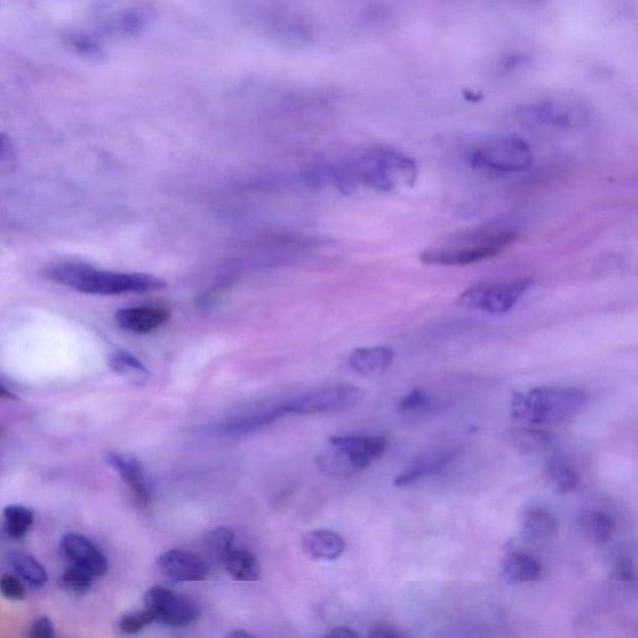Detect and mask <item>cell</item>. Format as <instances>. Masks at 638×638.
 <instances>
[{
    "label": "cell",
    "instance_id": "cell-1",
    "mask_svg": "<svg viewBox=\"0 0 638 638\" xmlns=\"http://www.w3.org/2000/svg\"><path fill=\"white\" fill-rule=\"evenodd\" d=\"M44 277L75 292L116 296L164 290L166 282L144 273L101 270L80 261H59L45 267Z\"/></svg>",
    "mask_w": 638,
    "mask_h": 638
},
{
    "label": "cell",
    "instance_id": "cell-2",
    "mask_svg": "<svg viewBox=\"0 0 638 638\" xmlns=\"http://www.w3.org/2000/svg\"><path fill=\"white\" fill-rule=\"evenodd\" d=\"M342 189L357 184L379 191L409 189L418 177V167L412 158L389 148H374L342 169L329 171Z\"/></svg>",
    "mask_w": 638,
    "mask_h": 638
},
{
    "label": "cell",
    "instance_id": "cell-3",
    "mask_svg": "<svg viewBox=\"0 0 638 638\" xmlns=\"http://www.w3.org/2000/svg\"><path fill=\"white\" fill-rule=\"evenodd\" d=\"M519 231L506 222H491L460 232L422 253L420 261L430 266H468L500 255L518 239Z\"/></svg>",
    "mask_w": 638,
    "mask_h": 638
},
{
    "label": "cell",
    "instance_id": "cell-4",
    "mask_svg": "<svg viewBox=\"0 0 638 638\" xmlns=\"http://www.w3.org/2000/svg\"><path fill=\"white\" fill-rule=\"evenodd\" d=\"M586 403V393L579 388L539 387L528 393H515L511 414L529 424H561L577 417Z\"/></svg>",
    "mask_w": 638,
    "mask_h": 638
},
{
    "label": "cell",
    "instance_id": "cell-5",
    "mask_svg": "<svg viewBox=\"0 0 638 638\" xmlns=\"http://www.w3.org/2000/svg\"><path fill=\"white\" fill-rule=\"evenodd\" d=\"M326 452L317 458L321 472L331 477L361 472L377 462L388 448L387 438L381 435H336L329 438Z\"/></svg>",
    "mask_w": 638,
    "mask_h": 638
},
{
    "label": "cell",
    "instance_id": "cell-6",
    "mask_svg": "<svg viewBox=\"0 0 638 638\" xmlns=\"http://www.w3.org/2000/svg\"><path fill=\"white\" fill-rule=\"evenodd\" d=\"M534 155L530 145L519 136H498L474 146L469 153L473 169L496 174H519L533 165Z\"/></svg>",
    "mask_w": 638,
    "mask_h": 638
},
{
    "label": "cell",
    "instance_id": "cell-7",
    "mask_svg": "<svg viewBox=\"0 0 638 638\" xmlns=\"http://www.w3.org/2000/svg\"><path fill=\"white\" fill-rule=\"evenodd\" d=\"M519 118L531 125L556 129L584 128L591 119V109L577 96L559 94L545 96L521 106Z\"/></svg>",
    "mask_w": 638,
    "mask_h": 638
},
{
    "label": "cell",
    "instance_id": "cell-8",
    "mask_svg": "<svg viewBox=\"0 0 638 638\" xmlns=\"http://www.w3.org/2000/svg\"><path fill=\"white\" fill-rule=\"evenodd\" d=\"M535 285L533 278L506 282L479 283L459 296L457 305L463 310L504 315L513 310L526 292Z\"/></svg>",
    "mask_w": 638,
    "mask_h": 638
},
{
    "label": "cell",
    "instance_id": "cell-9",
    "mask_svg": "<svg viewBox=\"0 0 638 638\" xmlns=\"http://www.w3.org/2000/svg\"><path fill=\"white\" fill-rule=\"evenodd\" d=\"M362 397V389L352 384H336L287 400L281 404V410L283 415L338 413L353 408Z\"/></svg>",
    "mask_w": 638,
    "mask_h": 638
},
{
    "label": "cell",
    "instance_id": "cell-10",
    "mask_svg": "<svg viewBox=\"0 0 638 638\" xmlns=\"http://www.w3.org/2000/svg\"><path fill=\"white\" fill-rule=\"evenodd\" d=\"M145 609L153 612L156 622L169 627H186L199 617L200 611L194 601L186 596L155 586L144 596Z\"/></svg>",
    "mask_w": 638,
    "mask_h": 638
},
{
    "label": "cell",
    "instance_id": "cell-11",
    "mask_svg": "<svg viewBox=\"0 0 638 638\" xmlns=\"http://www.w3.org/2000/svg\"><path fill=\"white\" fill-rule=\"evenodd\" d=\"M65 558L70 566L83 570L94 580L100 579L108 572V559L93 541L85 536L75 533L64 535L60 541Z\"/></svg>",
    "mask_w": 638,
    "mask_h": 638
},
{
    "label": "cell",
    "instance_id": "cell-12",
    "mask_svg": "<svg viewBox=\"0 0 638 638\" xmlns=\"http://www.w3.org/2000/svg\"><path fill=\"white\" fill-rule=\"evenodd\" d=\"M162 576L172 582L202 581L209 574V566L200 556L189 551L169 550L156 559Z\"/></svg>",
    "mask_w": 638,
    "mask_h": 638
},
{
    "label": "cell",
    "instance_id": "cell-13",
    "mask_svg": "<svg viewBox=\"0 0 638 638\" xmlns=\"http://www.w3.org/2000/svg\"><path fill=\"white\" fill-rule=\"evenodd\" d=\"M106 463L119 474L140 505L150 503V486L138 458L131 454L111 452L106 454Z\"/></svg>",
    "mask_w": 638,
    "mask_h": 638
},
{
    "label": "cell",
    "instance_id": "cell-14",
    "mask_svg": "<svg viewBox=\"0 0 638 638\" xmlns=\"http://www.w3.org/2000/svg\"><path fill=\"white\" fill-rule=\"evenodd\" d=\"M171 313L162 307H130L115 313L120 328L135 334H148L169 321Z\"/></svg>",
    "mask_w": 638,
    "mask_h": 638
},
{
    "label": "cell",
    "instance_id": "cell-15",
    "mask_svg": "<svg viewBox=\"0 0 638 638\" xmlns=\"http://www.w3.org/2000/svg\"><path fill=\"white\" fill-rule=\"evenodd\" d=\"M394 356L388 347L357 348L349 356V366L363 376H381L392 367Z\"/></svg>",
    "mask_w": 638,
    "mask_h": 638
},
{
    "label": "cell",
    "instance_id": "cell-16",
    "mask_svg": "<svg viewBox=\"0 0 638 638\" xmlns=\"http://www.w3.org/2000/svg\"><path fill=\"white\" fill-rule=\"evenodd\" d=\"M302 548L313 560H336L346 549V543L334 531L316 530L303 536Z\"/></svg>",
    "mask_w": 638,
    "mask_h": 638
},
{
    "label": "cell",
    "instance_id": "cell-17",
    "mask_svg": "<svg viewBox=\"0 0 638 638\" xmlns=\"http://www.w3.org/2000/svg\"><path fill=\"white\" fill-rule=\"evenodd\" d=\"M454 458L455 453L453 452L418 458L403 473L398 475L396 480H394V485L404 488V486L413 485L420 480L433 477V475H437L447 468Z\"/></svg>",
    "mask_w": 638,
    "mask_h": 638
},
{
    "label": "cell",
    "instance_id": "cell-18",
    "mask_svg": "<svg viewBox=\"0 0 638 638\" xmlns=\"http://www.w3.org/2000/svg\"><path fill=\"white\" fill-rule=\"evenodd\" d=\"M523 530L526 538L535 543L545 544L555 539L558 523L550 511L543 508H530L525 511Z\"/></svg>",
    "mask_w": 638,
    "mask_h": 638
},
{
    "label": "cell",
    "instance_id": "cell-19",
    "mask_svg": "<svg viewBox=\"0 0 638 638\" xmlns=\"http://www.w3.org/2000/svg\"><path fill=\"white\" fill-rule=\"evenodd\" d=\"M283 417L281 405L276 408L260 410V412L241 415L220 425V432L230 435H245L257 432L262 428L275 423Z\"/></svg>",
    "mask_w": 638,
    "mask_h": 638
},
{
    "label": "cell",
    "instance_id": "cell-20",
    "mask_svg": "<svg viewBox=\"0 0 638 638\" xmlns=\"http://www.w3.org/2000/svg\"><path fill=\"white\" fill-rule=\"evenodd\" d=\"M504 574L514 582H535L540 580L543 569L534 556L515 553L505 559Z\"/></svg>",
    "mask_w": 638,
    "mask_h": 638
},
{
    "label": "cell",
    "instance_id": "cell-21",
    "mask_svg": "<svg viewBox=\"0 0 638 638\" xmlns=\"http://www.w3.org/2000/svg\"><path fill=\"white\" fill-rule=\"evenodd\" d=\"M222 566L234 579L239 581H257L261 577L260 562L255 555L246 550L232 549L222 562Z\"/></svg>",
    "mask_w": 638,
    "mask_h": 638
},
{
    "label": "cell",
    "instance_id": "cell-22",
    "mask_svg": "<svg viewBox=\"0 0 638 638\" xmlns=\"http://www.w3.org/2000/svg\"><path fill=\"white\" fill-rule=\"evenodd\" d=\"M545 475L548 483L559 493H572L579 489L581 483L580 475L574 465L562 458L550 460Z\"/></svg>",
    "mask_w": 638,
    "mask_h": 638
},
{
    "label": "cell",
    "instance_id": "cell-23",
    "mask_svg": "<svg viewBox=\"0 0 638 638\" xmlns=\"http://www.w3.org/2000/svg\"><path fill=\"white\" fill-rule=\"evenodd\" d=\"M235 534L232 529L227 526H219L214 530L209 531L202 540L204 545L206 558L209 559L212 564L222 565L227 555L232 550L234 545Z\"/></svg>",
    "mask_w": 638,
    "mask_h": 638
},
{
    "label": "cell",
    "instance_id": "cell-24",
    "mask_svg": "<svg viewBox=\"0 0 638 638\" xmlns=\"http://www.w3.org/2000/svg\"><path fill=\"white\" fill-rule=\"evenodd\" d=\"M10 565L20 579L33 587H43L47 584L48 574L42 562L35 559L33 555L25 553H13L9 556Z\"/></svg>",
    "mask_w": 638,
    "mask_h": 638
},
{
    "label": "cell",
    "instance_id": "cell-25",
    "mask_svg": "<svg viewBox=\"0 0 638 638\" xmlns=\"http://www.w3.org/2000/svg\"><path fill=\"white\" fill-rule=\"evenodd\" d=\"M109 367L118 376L128 379L133 383H144L149 377V371L138 358L126 351L111 353Z\"/></svg>",
    "mask_w": 638,
    "mask_h": 638
},
{
    "label": "cell",
    "instance_id": "cell-26",
    "mask_svg": "<svg viewBox=\"0 0 638 638\" xmlns=\"http://www.w3.org/2000/svg\"><path fill=\"white\" fill-rule=\"evenodd\" d=\"M581 526L587 538L597 545L609 543L616 530L615 521L601 511H591L582 516Z\"/></svg>",
    "mask_w": 638,
    "mask_h": 638
},
{
    "label": "cell",
    "instance_id": "cell-27",
    "mask_svg": "<svg viewBox=\"0 0 638 638\" xmlns=\"http://www.w3.org/2000/svg\"><path fill=\"white\" fill-rule=\"evenodd\" d=\"M511 443L524 454H540L553 448L554 438L541 430L520 428L511 434Z\"/></svg>",
    "mask_w": 638,
    "mask_h": 638
},
{
    "label": "cell",
    "instance_id": "cell-28",
    "mask_svg": "<svg viewBox=\"0 0 638 638\" xmlns=\"http://www.w3.org/2000/svg\"><path fill=\"white\" fill-rule=\"evenodd\" d=\"M4 530L10 539H23L34 523V513L27 506L8 505L3 511Z\"/></svg>",
    "mask_w": 638,
    "mask_h": 638
},
{
    "label": "cell",
    "instance_id": "cell-29",
    "mask_svg": "<svg viewBox=\"0 0 638 638\" xmlns=\"http://www.w3.org/2000/svg\"><path fill=\"white\" fill-rule=\"evenodd\" d=\"M65 43L72 52L86 60H99L103 58L104 48L100 40L94 34L85 32H72L65 37Z\"/></svg>",
    "mask_w": 638,
    "mask_h": 638
},
{
    "label": "cell",
    "instance_id": "cell-30",
    "mask_svg": "<svg viewBox=\"0 0 638 638\" xmlns=\"http://www.w3.org/2000/svg\"><path fill=\"white\" fill-rule=\"evenodd\" d=\"M94 579L77 567L69 566L62 576V586L75 595H85L91 590Z\"/></svg>",
    "mask_w": 638,
    "mask_h": 638
},
{
    "label": "cell",
    "instance_id": "cell-31",
    "mask_svg": "<svg viewBox=\"0 0 638 638\" xmlns=\"http://www.w3.org/2000/svg\"><path fill=\"white\" fill-rule=\"evenodd\" d=\"M156 622L153 612L149 610H140L129 612V614L121 617L119 621V629L126 635H135L138 632L143 631L145 627L150 626Z\"/></svg>",
    "mask_w": 638,
    "mask_h": 638
},
{
    "label": "cell",
    "instance_id": "cell-32",
    "mask_svg": "<svg viewBox=\"0 0 638 638\" xmlns=\"http://www.w3.org/2000/svg\"><path fill=\"white\" fill-rule=\"evenodd\" d=\"M0 594L12 601H22L27 596L23 582L18 576L10 574L0 577Z\"/></svg>",
    "mask_w": 638,
    "mask_h": 638
},
{
    "label": "cell",
    "instance_id": "cell-33",
    "mask_svg": "<svg viewBox=\"0 0 638 638\" xmlns=\"http://www.w3.org/2000/svg\"><path fill=\"white\" fill-rule=\"evenodd\" d=\"M430 400L432 399L422 389H415L400 400L399 409L403 412H413V410L428 407Z\"/></svg>",
    "mask_w": 638,
    "mask_h": 638
},
{
    "label": "cell",
    "instance_id": "cell-34",
    "mask_svg": "<svg viewBox=\"0 0 638 638\" xmlns=\"http://www.w3.org/2000/svg\"><path fill=\"white\" fill-rule=\"evenodd\" d=\"M28 638H57L53 621L48 616H39L30 625Z\"/></svg>",
    "mask_w": 638,
    "mask_h": 638
},
{
    "label": "cell",
    "instance_id": "cell-35",
    "mask_svg": "<svg viewBox=\"0 0 638 638\" xmlns=\"http://www.w3.org/2000/svg\"><path fill=\"white\" fill-rule=\"evenodd\" d=\"M616 572L617 576L620 577L621 580H635L636 577V569L634 561L630 558V556L624 555L620 556L619 560H617L616 564Z\"/></svg>",
    "mask_w": 638,
    "mask_h": 638
},
{
    "label": "cell",
    "instance_id": "cell-36",
    "mask_svg": "<svg viewBox=\"0 0 638 638\" xmlns=\"http://www.w3.org/2000/svg\"><path fill=\"white\" fill-rule=\"evenodd\" d=\"M15 154H17V149H15L12 138L0 131V162L12 161Z\"/></svg>",
    "mask_w": 638,
    "mask_h": 638
},
{
    "label": "cell",
    "instance_id": "cell-37",
    "mask_svg": "<svg viewBox=\"0 0 638 638\" xmlns=\"http://www.w3.org/2000/svg\"><path fill=\"white\" fill-rule=\"evenodd\" d=\"M324 638H359V636L356 631L349 629V627L339 626L329 631Z\"/></svg>",
    "mask_w": 638,
    "mask_h": 638
},
{
    "label": "cell",
    "instance_id": "cell-38",
    "mask_svg": "<svg viewBox=\"0 0 638 638\" xmlns=\"http://www.w3.org/2000/svg\"><path fill=\"white\" fill-rule=\"evenodd\" d=\"M368 638H398V636L391 630L378 629L372 631Z\"/></svg>",
    "mask_w": 638,
    "mask_h": 638
},
{
    "label": "cell",
    "instance_id": "cell-39",
    "mask_svg": "<svg viewBox=\"0 0 638 638\" xmlns=\"http://www.w3.org/2000/svg\"><path fill=\"white\" fill-rule=\"evenodd\" d=\"M0 399L15 400L17 397H15L13 392H10L9 389L5 388L3 384H0Z\"/></svg>",
    "mask_w": 638,
    "mask_h": 638
},
{
    "label": "cell",
    "instance_id": "cell-40",
    "mask_svg": "<svg viewBox=\"0 0 638 638\" xmlns=\"http://www.w3.org/2000/svg\"><path fill=\"white\" fill-rule=\"evenodd\" d=\"M225 638H256L246 631H232Z\"/></svg>",
    "mask_w": 638,
    "mask_h": 638
},
{
    "label": "cell",
    "instance_id": "cell-41",
    "mask_svg": "<svg viewBox=\"0 0 638 638\" xmlns=\"http://www.w3.org/2000/svg\"><path fill=\"white\" fill-rule=\"evenodd\" d=\"M0 8H2V5H0Z\"/></svg>",
    "mask_w": 638,
    "mask_h": 638
}]
</instances>
